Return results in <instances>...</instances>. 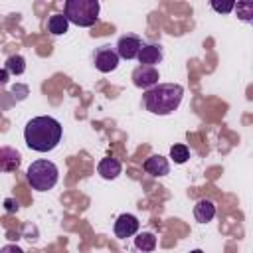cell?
<instances>
[{"mask_svg":"<svg viewBox=\"0 0 253 253\" xmlns=\"http://www.w3.org/2000/svg\"><path fill=\"white\" fill-rule=\"evenodd\" d=\"M67 28H69V20H67L65 14H53V16H49V20H47V32L49 34L61 36V34L67 32Z\"/></svg>","mask_w":253,"mask_h":253,"instance_id":"5bb4252c","label":"cell"},{"mask_svg":"<svg viewBox=\"0 0 253 253\" xmlns=\"http://www.w3.org/2000/svg\"><path fill=\"white\" fill-rule=\"evenodd\" d=\"M170 158L176 162V164H184L188 158H190V150L186 144H174L170 148Z\"/></svg>","mask_w":253,"mask_h":253,"instance_id":"ac0fdd59","label":"cell"},{"mask_svg":"<svg viewBox=\"0 0 253 253\" xmlns=\"http://www.w3.org/2000/svg\"><path fill=\"white\" fill-rule=\"evenodd\" d=\"M6 210L8 211H14V210H18V204H14L12 200H6Z\"/></svg>","mask_w":253,"mask_h":253,"instance_id":"44dd1931","label":"cell"},{"mask_svg":"<svg viewBox=\"0 0 253 253\" xmlns=\"http://www.w3.org/2000/svg\"><path fill=\"white\" fill-rule=\"evenodd\" d=\"M119 59H121V57H119V53H117L113 47L103 45V47H99L97 53H95V67H97L101 73H111V71L117 69Z\"/></svg>","mask_w":253,"mask_h":253,"instance_id":"8992f818","label":"cell"},{"mask_svg":"<svg viewBox=\"0 0 253 253\" xmlns=\"http://www.w3.org/2000/svg\"><path fill=\"white\" fill-rule=\"evenodd\" d=\"M6 81H8V71L2 69V83H6Z\"/></svg>","mask_w":253,"mask_h":253,"instance_id":"7402d4cb","label":"cell"},{"mask_svg":"<svg viewBox=\"0 0 253 253\" xmlns=\"http://www.w3.org/2000/svg\"><path fill=\"white\" fill-rule=\"evenodd\" d=\"M138 61H140L142 65L154 67L156 63L162 61V47L156 45V43H144L142 49H140V53H138Z\"/></svg>","mask_w":253,"mask_h":253,"instance_id":"9c48e42d","label":"cell"},{"mask_svg":"<svg viewBox=\"0 0 253 253\" xmlns=\"http://www.w3.org/2000/svg\"><path fill=\"white\" fill-rule=\"evenodd\" d=\"M99 10H101L99 0H67L63 14L71 24L89 28L99 20Z\"/></svg>","mask_w":253,"mask_h":253,"instance_id":"3957f363","label":"cell"},{"mask_svg":"<svg viewBox=\"0 0 253 253\" xmlns=\"http://www.w3.org/2000/svg\"><path fill=\"white\" fill-rule=\"evenodd\" d=\"M190 253H204L202 249H194V251H190Z\"/></svg>","mask_w":253,"mask_h":253,"instance_id":"603a6c76","label":"cell"},{"mask_svg":"<svg viewBox=\"0 0 253 253\" xmlns=\"http://www.w3.org/2000/svg\"><path fill=\"white\" fill-rule=\"evenodd\" d=\"M97 172H99L101 178H105V180H115V178L121 174V162H119L117 158L107 156V158H103V160L99 162Z\"/></svg>","mask_w":253,"mask_h":253,"instance_id":"7c38bea8","label":"cell"},{"mask_svg":"<svg viewBox=\"0 0 253 253\" xmlns=\"http://www.w3.org/2000/svg\"><path fill=\"white\" fill-rule=\"evenodd\" d=\"M61 123L53 117H34L26 123L24 128V140L28 148L36 152H49L53 150L61 140Z\"/></svg>","mask_w":253,"mask_h":253,"instance_id":"6da1fadb","label":"cell"},{"mask_svg":"<svg viewBox=\"0 0 253 253\" xmlns=\"http://www.w3.org/2000/svg\"><path fill=\"white\" fill-rule=\"evenodd\" d=\"M4 69L8 73H14V75H22L24 69H26V59L22 55H10L4 63Z\"/></svg>","mask_w":253,"mask_h":253,"instance_id":"e0dca14e","label":"cell"},{"mask_svg":"<svg viewBox=\"0 0 253 253\" xmlns=\"http://www.w3.org/2000/svg\"><path fill=\"white\" fill-rule=\"evenodd\" d=\"M211 8L215 10V12H219V14H229V12H233L235 10V2H211Z\"/></svg>","mask_w":253,"mask_h":253,"instance_id":"d6986e66","label":"cell"},{"mask_svg":"<svg viewBox=\"0 0 253 253\" xmlns=\"http://www.w3.org/2000/svg\"><path fill=\"white\" fill-rule=\"evenodd\" d=\"M184 89L178 83H158L144 93V107L152 115H170L178 109Z\"/></svg>","mask_w":253,"mask_h":253,"instance_id":"7a4b0ae2","label":"cell"},{"mask_svg":"<svg viewBox=\"0 0 253 253\" xmlns=\"http://www.w3.org/2000/svg\"><path fill=\"white\" fill-rule=\"evenodd\" d=\"M134 247L140 249V251H144V253L154 251V247H156V237H154V233H150V231L138 233V235L134 237Z\"/></svg>","mask_w":253,"mask_h":253,"instance_id":"9a60e30c","label":"cell"},{"mask_svg":"<svg viewBox=\"0 0 253 253\" xmlns=\"http://www.w3.org/2000/svg\"><path fill=\"white\" fill-rule=\"evenodd\" d=\"M18 166H20V154L14 148L4 146L0 150V168H2V172H12Z\"/></svg>","mask_w":253,"mask_h":253,"instance_id":"4fadbf2b","label":"cell"},{"mask_svg":"<svg viewBox=\"0 0 253 253\" xmlns=\"http://www.w3.org/2000/svg\"><path fill=\"white\" fill-rule=\"evenodd\" d=\"M194 217L200 223H210L215 217V204L211 200H198L194 206Z\"/></svg>","mask_w":253,"mask_h":253,"instance_id":"30bf717a","label":"cell"},{"mask_svg":"<svg viewBox=\"0 0 253 253\" xmlns=\"http://www.w3.org/2000/svg\"><path fill=\"white\" fill-rule=\"evenodd\" d=\"M235 16L241 22H253V0H239L235 2Z\"/></svg>","mask_w":253,"mask_h":253,"instance_id":"2e32d148","label":"cell"},{"mask_svg":"<svg viewBox=\"0 0 253 253\" xmlns=\"http://www.w3.org/2000/svg\"><path fill=\"white\" fill-rule=\"evenodd\" d=\"M142 45H144V43L140 42L138 36L128 34V36H123V38L119 40V43H117V53H119V57H123V59H134V57H138Z\"/></svg>","mask_w":253,"mask_h":253,"instance_id":"52a82bcc","label":"cell"},{"mask_svg":"<svg viewBox=\"0 0 253 253\" xmlns=\"http://www.w3.org/2000/svg\"><path fill=\"white\" fill-rule=\"evenodd\" d=\"M26 176H28V182H30V186L34 190L45 192V190H51L57 184L59 170H57V166L51 160L42 158V160H36V162L30 164Z\"/></svg>","mask_w":253,"mask_h":253,"instance_id":"277c9868","label":"cell"},{"mask_svg":"<svg viewBox=\"0 0 253 253\" xmlns=\"http://www.w3.org/2000/svg\"><path fill=\"white\" fill-rule=\"evenodd\" d=\"M0 253H24V251L20 247H16V245H4Z\"/></svg>","mask_w":253,"mask_h":253,"instance_id":"ffe728a7","label":"cell"},{"mask_svg":"<svg viewBox=\"0 0 253 253\" xmlns=\"http://www.w3.org/2000/svg\"><path fill=\"white\" fill-rule=\"evenodd\" d=\"M158 69L156 67H150V65H138L134 71H132V83L140 89H152L158 85Z\"/></svg>","mask_w":253,"mask_h":253,"instance_id":"5b68a950","label":"cell"},{"mask_svg":"<svg viewBox=\"0 0 253 253\" xmlns=\"http://www.w3.org/2000/svg\"><path fill=\"white\" fill-rule=\"evenodd\" d=\"M138 231V219L132 213H121L115 221V235L121 239L132 237Z\"/></svg>","mask_w":253,"mask_h":253,"instance_id":"ba28073f","label":"cell"},{"mask_svg":"<svg viewBox=\"0 0 253 253\" xmlns=\"http://www.w3.org/2000/svg\"><path fill=\"white\" fill-rule=\"evenodd\" d=\"M144 170L148 174H152V176H166L170 172V164H168V160L164 156L154 154V156L144 160Z\"/></svg>","mask_w":253,"mask_h":253,"instance_id":"8fae6325","label":"cell"}]
</instances>
